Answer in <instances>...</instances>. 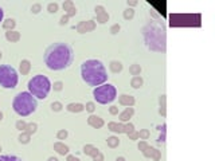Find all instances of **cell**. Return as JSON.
Returning a JSON list of instances; mask_svg holds the SVG:
<instances>
[{
    "mask_svg": "<svg viewBox=\"0 0 215 161\" xmlns=\"http://www.w3.org/2000/svg\"><path fill=\"white\" fill-rule=\"evenodd\" d=\"M87 124L93 126V128H96V129H100V128L104 126V119L98 116H90L87 118Z\"/></svg>",
    "mask_w": 215,
    "mask_h": 161,
    "instance_id": "10",
    "label": "cell"
},
{
    "mask_svg": "<svg viewBox=\"0 0 215 161\" xmlns=\"http://www.w3.org/2000/svg\"><path fill=\"white\" fill-rule=\"evenodd\" d=\"M47 10H49L50 14H55L57 11H58V4L57 3H50L49 7H47Z\"/></svg>",
    "mask_w": 215,
    "mask_h": 161,
    "instance_id": "31",
    "label": "cell"
},
{
    "mask_svg": "<svg viewBox=\"0 0 215 161\" xmlns=\"http://www.w3.org/2000/svg\"><path fill=\"white\" fill-rule=\"evenodd\" d=\"M116 161H125V158L124 157H117V160Z\"/></svg>",
    "mask_w": 215,
    "mask_h": 161,
    "instance_id": "52",
    "label": "cell"
},
{
    "mask_svg": "<svg viewBox=\"0 0 215 161\" xmlns=\"http://www.w3.org/2000/svg\"><path fill=\"white\" fill-rule=\"evenodd\" d=\"M160 106H161V108H165V95H161V97H160Z\"/></svg>",
    "mask_w": 215,
    "mask_h": 161,
    "instance_id": "46",
    "label": "cell"
},
{
    "mask_svg": "<svg viewBox=\"0 0 215 161\" xmlns=\"http://www.w3.org/2000/svg\"><path fill=\"white\" fill-rule=\"evenodd\" d=\"M109 112H110L112 116H116V114H118V108H117V106H110Z\"/></svg>",
    "mask_w": 215,
    "mask_h": 161,
    "instance_id": "41",
    "label": "cell"
},
{
    "mask_svg": "<svg viewBox=\"0 0 215 161\" xmlns=\"http://www.w3.org/2000/svg\"><path fill=\"white\" fill-rule=\"evenodd\" d=\"M136 4H137L136 0H128V6H136Z\"/></svg>",
    "mask_w": 215,
    "mask_h": 161,
    "instance_id": "48",
    "label": "cell"
},
{
    "mask_svg": "<svg viewBox=\"0 0 215 161\" xmlns=\"http://www.w3.org/2000/svg\"><path fill=\"white\" fill-rule=\"evenodd\" d=\"M148 146H149V145L145 142V141H141V142L139 144V149H140V151H141V152H144V151H145V149H147V148H148Z\"/></svg>",
    "mask_w": 215,
    "mask_h": 161,
    "instance_id": "38",
    "label": "cell"
},
{
    "mask_svg": "<svg viewBox=\"0 0 215 161\" xmlns=\"http://www.w3.org/2000/svg\"><path fill=\"white\" fill-rule=\"evenodd\" d=\"M12 108H14V112L16 113L17 116L26 117V116H30L31 113H34L36 110L38 102H36V98L34 95H31L27 91H22L14 98Z\"/></svg>",
    "mask_w": 215,
    "mask_h": 161,
    "instance_id": "4",
    "label": "cell"
},
{
    "mask_svg": "<svg viewBox=\"0 0 215 161\" xmlns=\"http://www.w3.org/2000/svg\"><path fill=\"white\" fill-rule=\"evenodd\" d=\"M30 69H31V63L28 62L27 59L22 60L20 62V73L23 74V75H27V74L30 73Z\"/></svg>",
    "mask_w": 215,
    "mask_h": 161,
    "instance_id": "17",
    "label": "cell"
},
{
    "mask_svg": "<svg viewBox=\"0 0 215 161\" xmlns=\"http://www.w3.org/2000/svg\"><path fill=\"white\" fill-rule=\"evenodd\" d=\"M93 160L94 161H104V156H102V153H100V152H98L96 156H93Z\"/></svg>",
    "mask_w": 215,
    "mask_h": 161,
    "instance_id": "40",
    "label": "cell"
},
{
    "mask_svg": "<svg viewBox=\"0 0 215 161\" xmlns=\"http://www.w3.org/2000/svg\"><path fill=\"white\" fill-rule=\"evenodd\" d=\"M17 85V73L10 65H0V86L4 89H15Z\"/></svg>",
    "mask_w": 215,
    "mask_h": 161,
    "instance_id": "6",
    "label": "cell"
},
{
    "mask_svg": "<svg viewBox=\"0 0 215 161\" xmlns=\"http://www.w3.org/2000/svg\"><path fill=\"white\" fill-rule=\"evenodd\" d=\"M1 119H3V113L0 112V121H1Z\"/></svg>",
    "mask_w": 215,
    "mask_h": 161,
    "instance_id": "53",
    "label": "cell"
},
{
    "mask_svg": "<svg viewBox=\"0 0 215 161\" xmlns=\"http://www.w3.org/2000/svg\"><path fill=\"white\" fill-rule=\"evenodd\" d=\"M120 103H121L122 106H128V108H131V106L135 103V98H133L132 95L122 94L121 97H120Z\"/></svg>",
    "mask_w": 215,
    "mask_h": 161,
    "instance_id": "11",
    "label": "cell"
},
{
    "mask_svg": "<svg viewBox=\"0 0 215 161\" xmlns=\"http://www.w3.org/2000/svg\"><path fill=\"white\" fill-rule=\"evenodd\" d=\"M28 90H30V94L34 95L35 98L39 99H45L47 98L50 90H51V82L46 75H35L31 79L28 80Z\"/></svg>",
    "mask_w": 215,
    "mask_h": 161,
    "instance_id": "5",
    "label": "cell"
},
{
    "mask_svg": "<svg viewBox=\"0 0 215 161\" xmlns=\"http://www.w3.org/2000/svg\"><path fill=\"white\" fill-rule=\"evenodd\" d=\"M0 59H1V53H0Z\"/></svg>",
    "mask_w": 215,
    "mask_h": 161,
    "instance_id": "54",
    "label": "cell"
},
{
    "mask_svg": "<svg viewBox=\"0 0 215 161\" xmlns=\"http://www.w3.org/2000/svg\"><path fill=\"white\" fill-rule=\"evenodd\" d=\"M6 39H7L8 42H17L20 39V32L14 31V30L6 32Z\"/></svg>",
    "mask_w": 215,
    "mask_h": 161,
    "instance_id": "13",
    "label": "cell"
},
{
    "mask_svg": "<svg viewBox=\"0 0 215 161\" xmlns=\"http://www.w3.org/2000/svg\"><path fill=\"white\" fill-rule=\"evenodd\" d=\"M31 10H32V12H34V14H38L39 11H40V4H34Z\"/></svg>",
    "mask_w": 215,
    "mask_h": 161,
    "instance_id": "43",
    "label": "cell"
},
{
    "mask_svg": "<svg viewBox=\"0 0 215 161\" xmlns=\"http://www.w3.org/2000/svg\"><path fill=\"white\" fill-rule=\"evenodd\" d=\"M107 20H109V15H107L106 12H104L102 15H98V16H97V22H98V23H101V24L106 23Z\"/></svg>",
    "mask_w": 215,
    "mask_h": 161,
    "instance_id": "25",
    "label": "cell"
},
{
    "mask_svg": "<svg viewBox=\"0 0 215 161\" xmlns=\"http://www.w3.org/2000/svg\"><path fill=\"white\" fill-rule=\"evenodd\" d=\"M62 82H55L54 83V90H57V91H59V90H62Z\"/></svg>",
    "mask_w": 215,
    "mask_h": 161,
    "instance_id": "44",
    "label": "cell"
},
{
    "mask_svg": "<svg viewBox=\"0 0 215 161\" xmlns=\"http://www.w3.org/2000/svg\"><path fill=\"white\" fill-rule=\"evenodd\" d=\"M144 39L147 47L152 51H165V28L163 26L152 23L148 24L144 30Z\"/></svg>",
    "mask_w": 215,
    "mask_h": 161,
    "instance_id": "3",
    "label": "cell"
},
{
    "mask_svg": "<svg viewBox=\"0 0 215 161\" xmlns=\"http://www.w3.org/2000/svg\"><path fill=\"white\" fill-rule=\"evenodd\" d=\"M98 152L100 151H98L96 146H93V145H85V146H83V153L87 154V156H91V157L96 156Z\"/></svg>",
    "mask_w": 215,
    "mask_h": 161,
    "instance_id": "16",
    "label": "cell"
},
{
    "mask_svg": "<svg viewBox=\"0 0 215 161\" xmlns=\"http://www.w3.org/2000/svg\"><path fill=\"white\" fill-rule=\"evenodd\" d=\"M131 85H132V87H135V89H139V87H141L142 86V78L141 77H133L132 78V80H131Z\"/></svg>",
    "mask_w": 215,
    "mask_h": 161,
    "instance_id": "19",
    "label": "cell"
},
{
    "mask_svg": "<svg viewBox=\"0 0 215 161\" xmlns=\"http://www.w3.org/2000/svg\"><path fill=\"white\" fill-rule=\"evenodd\" d=\"M67 110L71 113H80L82 112L83 109H85V106L81 105V103H70V105H67Z\"/></svg>",
    "mask_w": 215,
    "mask_h": 161,
    "instance_id": "18",
    "label": "cell"
},
{
    "mask_svg": "<svg viewBox=\"0 0 215 161\" xmlns=\"http://www.w3.org/2000/svg\"><path fill=\"white\" fill-rule=\"evenodd\" d=\"M110 70L113 73H120L122 70V65L117 60H113V62H110Z\"/></svg>",
    "mask_w": 215,
    "mask_h": 161,
    "instance_id": "20",
    "label": "cell"
},
{
    "mask_svg": "<svg viewBox=\"0 0 215 161\" xmlns=\"http://www.w3.org/2000/svg\"><path fill=\"white\" fill-rule=\"evenodd\" d=\"M142 154L148 158H153L155 161H159L160 158H161V153H160V151H157V149H155V148H151V146L147 148L145 151L142 152Z\"/></svg>",
    "mask_w": 215,
    "mask_h": 161,
    "instance_id": "9",
    "label": "cell"
},
{
    "mask_svg": "<svg viewBox=\"0 0 215 161\" xmlns=\"http://www.w3.org/2000/svg\"><path fill=\"white\" fill-rule=\"evenodd\" d=\"M133 113H135L133 108H126L124 112L120 114V119H121L122 122H125V121H129V118L133 116Z\"/></svg>",
    "mask_w": 215,
    "mask_h": 161,
    "instance_id": "14",
    "label": "cell"
},
{
    "mask_svg": "<svg viewBox=\"0 0 215 161\" xmlns=\"http://www.w3.org/2000/svg\"><path fill=\"white\" fill-rule=\"evenodd\" d=\"M54 151H57L59 154L65 156V154L69 153V146L65 145L63 142H55V144H54Z\"/></svg>",
    "mask_w": 215,
    "mask_h": 161,
    "instance_id": "12",
    "label": "cell"
},
{
    "mask_svg": "<svg viewBox=\"0 0 215 161\" xmlns=\"http://www.w3.org/2000/svg\"><path fill=\"white\" fill-rule=\"evenodd\" d=\"M67 20H69V16H67V15H63L62 18H61V22H59V23H61L62 26H65L67 23Z\"/></svg>",
    "mask_w": 215,
    "mask_h": 161,
    "instance_id": "45",
    "label": "cell"
},
{
    "mask_svg": "<svg viewBox=\"0 0 215 161\" xmlns=\"http://www.w3.org/2000/svg\"><path fill=\"white\" fill-rule=\"evenodd\" d=\"M0 161H23L20 157L17 156H10V154H6V156H0Z\"/></svg>",
    "mask_w": 215,
    "mask_h": 161,
    "instance_id": "23",
    "label": "cell"
},
{
    "mask_svg": "<svg viewBox=\"0 0 215 161\" xmlns=\"http://www.w3.org/2000/svg\"><path fill=\"white\" fill-rule=\"evenodd\" d=\"M57 137H58L59 140H65L67 137V132L66 130H59L58 133H57Z\"/></svg>",
    "mask_w": 215,
    "mask_h": 161,
    "instance_id": "34",
    "label": "cell"
},
{
    "mask_svg": "<svg viewBox=\"0 0 215 161\" xmlns=\"http://www.w3.org/2000/svg\"><path fill=\"white\" fill-rule=\"evenodd\" d=\"M67 161H80V158H77L75 156H67Z\"/></svg>",
    "mask_w": 215,
    "mask_h": 161,
    "instance_id": "47",
    "label": "cell"
},
{
    "mask_svg": "<svg viewBox=\"0 0 215 161\" xmlns=\"http://www.w3.org/2000/svg\"><path fill=\"white\" fill-rule=\"evenodd\" d=\"M73 8H74V3L71 1V0H67V1H65V3H63V10L66 11V14L69 12L70 10H73Z\"/></svg>",
    "mask_w": 215,
    "mask_h": 161,
    "instance_id": "27",
    "label": "cell"
},
{
    "mask_svg": "<svg viewBox=\"0 0 215 161\" xmlns=\"http://www.w3.org/2000/svg\"><path fill=\"white\" fill-rule=\"evenodd\" d=\"M132 132H135V126H133V124H126V125H124V133H132Z\"/></svg>",
    "mask_w": 215,
    "mask_h": 161,
    "instance_id": "32",
    "label": "cell"
},
{
    "mask_svg": "<svg viewBox=\"0 0 215 161\" xmlns=\"http://www.w3.org/2000/svg\"><path fill=\"white\" fill-rule=\"evenodd\" d=\"M128 136H129L131 140H137V138H140V137H139V132H132V133H129Z\"/></svg>",
    "mask_w": 215,
    "mask_h": 161,
    "instance_id": "39",
    "label": "cell"
},
{
    "mask_svg": "<svg viewBox=\"0 0 215 161\" xmlns=\"http://www.w3.org/2000/svg\"><path fill=\"white\" fill-rule=\"evenodd\" d=\"M36 132V124H28L27 128H26V133H28L30 136H31L32 133H35Z\"/></svg>",
    "mask_w": 215,
    "mask_h": 161,
    "instance_id": "26",
    "label": "cell"
},
{
    "mask_svg": "<svg viewBox=\"0 0 215 161\" xmlns=\"http://www.w3.org/2000/svg\"><path fill=\"white\" fill-rule=\"evenodd\" d=\"M105 12V8L102 7V6H97V7H96V15H102Z\"/></svg>",
    "mask_w": 215,
    "mask_h": 161,
    "instance_id": "37",
    "label": "cell"
},
{
    "mask_svg": "<svg viewBox=\"0 0 215 161\" xmlns=\"http://www.w3.org/2000/svg\"><path fill=\"white\" fill-rule=\"evenodd\" d=\"M94 109H96V105H94L93 102H87V103H86V110H87V112H89V113H93Z\"/></svg>",
    "mask_w": 215,
    "mask_h": 161,
    "instance_id": "35",
    "label": "cell"
},
{
    "mask_svg": "<svg viewBox=\"0 0 215 161\" xmlns=\"http://www.w3.org/2000/svg\"><path fill=\"white\" fill-rule=\"evenodd\" d=\"M133 15H135V11L132 10V8H128V10L124 11V18L126 19V20H129V19L133 18Z\"/></svg>",
    "mask_w": 215,
    "mask_h": 161,
    "instance_id": "29",
    "label": "cell"
},
{
    "mask_svg": "<svg viewBox=\"0 0 215 161\" xmlns=\"http://www.w3.org/2000/svg\"><path fill=\"white\" fill-rule=\"evenodd\" d=\"M106 142L110 148H116V146L120 145V140H118L117 137H109V138L106 140Z\"/></svg>",
    "mask_w": 215,
    "mask_h": 161,
    "instance_id": "22",
    "label": "cell"
},
{
    "mask_svg": "<svg viewBox=\"0 0 215 161\" xmlns=\"http://www.w3.org/2000/svg\"><path fill=\"white\" fill-rule=\"evenodd\" d=\"M15 20H12V19H7V20L3 23V28L4 30H7V31H12V28L15 27Z\"/></svg>",
    "mask_w": 215,
    "mask_h": 161,
    "instance_id": "21",
    "label": "cell"
},
{
    "mask_svg": "<svg viewBox=\"0 0 215 161\" xmlns=\"http://www.w3.org/2000/svg\"><path fill=\"white\" fill-rule=\"evenodd\" d=\"M107 128H109V130L114 132V133H124V125H121V124L110 122L107 125Z\"/></svg>",
    "mask_w": 215,
    "mask_h": 161,
    "instance_id": "15",
    "label": "cell"
},
{
    "mask_svg": "<svg viewBox=\"0 0 215 161\" xmlns=\"http://www.w3.org/2000/svg\"><path fill=\"white\" fill-rule=\"evenodd\" d=\"M19 141H20L22 144H28L30 142V134L28 133H22L20 136H19Z\"/></svg>",
    "mask_w": 215,
    "mask_h": 161,
    "instance_id": "28",
    "label": "cell"
},
{
    "mask_svg": "<svg viewBox=\"0 0 215 161\" xmlns=\"http://www.w3.org/2000/svg\"><path fill=\"white\" fill-rule=\"evenodd\" d=\"M51 108H52V110H55V112H59L61 109H62V103H59V102H54L51 105Z\"/></svg>",
    "mask_w": 215,
    "mask_h": 161,
    "instance_id": "36",
    "label": "cell"
},
{
    "mask_svg": "<svg viewBox=\"0 0 215 161\" xmlns=\"http://www.w3.org/2000/svg\"><path fill=\"white\" fill-rule=\"evenodd\" d=\"M93 95L98 103L106 105V103H110L116 99L117 91H116V87L113 85H102V86H98V87L94 89Z\"/></svg>",
    "mask_w": 215,
    "mask_h": 161,
    "instance_id": "7",
    "label": "cell"
},
{
    "mask_svg": "<svg viewBox=\"0 0 215 161\" xmlns=\"http://www.w3.org/2000/svg\"><path fill=\"white\" fill-rule=\"evenodd\" d=\"M149 136H151V133H149L148 129H142V130H140V132H139V137H140V138H142V140H147Z\"/></svg>",
    "mask_w": 215,
    "mask_h": 161,
    "instance_id": "30",
    "label": "cell"
},
{
    "mask_svg": "<svg viewBox=\"0 0 215 161\" xmlns=\"http://www.w3.org/2000/svg\"><path fill=\"white\" fill-rule=\"evenodd\" d=\"M0 151H1V148H0Z\"/></svg>",
    "mask_w": 215,
    "mask_h": 161,
    "instance_id": "55",
    "label": "cell"
},
{
    "mask_svg": "<svg viewBox=\"0 0 215 161\" xmlns=\"http://www.w3.org/2000/svg\"><path fill=\"white\" fill-rule=\"evenodd\" d=\"M49 161H58V158H55V157H50V158H49Z\"/></svg>",
    "mask_w": 215,
    "mask_h": 161,
    "instance_id": "51",
    "label": "cell"
},
{
    "mask_svg": "<svg viewBox=\"0 0 215 161\" xmlns=\"http://www.w3.org/2000/svg\"><path fill=\"white\" fill-rule=\"evenodd\" d=\"M160 114L165 116V108H160Z\"/></svg>",
    "mask_w": 215,
    "mask_h": 161,
    "instance_id": "50",
    "label": "cell"
},
{
    "mask_svg": "<svg viewBox=\"0 0 215 161\" xmlns=\"http://www.w3.org/2000/svg\"><path fill=\"white\" fill-rule=\"evenodd\" d=\"M3 16H4V12H3V10H1V7H0V22L3 20Z\"/></svg>",
    "mask_w": 215,
    "mask_h": 161,
    "instance_id": "49",
    "label": "cell"
},
{
    "mask_svg": "<svg viewBox=\"0 0 215 161\" xmlns=\"http://www.w3.org/2000/svg\"><path fill=\"white\" fill-rule=\"evenodd\" d=\"M26 128H27V124H26L24 121H17L16 122V129H19L20 132L26 130Z\"/></svg>",
    "mask_w": 215,
    "mask_h": 161,
    "instance_id": "33",
    "label": "cell"
},
{
    "mask_svg": "<svg viewBox=\"0 0 215 161\" xmlns=\"http://www.w3.org/2000/svg\"><path fill=\"white\" fill-rule=\"evenodd\" d=\"M129 71H131L132 75H136V77H137V75L141 73V67H140V65H132L131 69H129Z\"/></svg>",
    "mask_w": 215,
    "mask_h": 161,
    "instance_id": "24",
    "label": "cell"
},
{
    "mask_svg": "<svg viewBox=\"0 0 215 161\" xmlns=\"http://www.w3.org/2000/svg\"><path fill=\"white\" fill-rule=\"evenodd\" d=\"M94 28H96V22L93 20H85V22H81L80 24L77 26V31L80 32V34H85V32H90L93 31Z\"/></svg>",
    "mask_w": 215,
    "mask_h": 161,
    "instance_id": "8",
    "label": "cell"
},
{
    "mask_svg": "<svg viewBox=\"0 0 215 161\" xmlns=\"http://www.w3.org/2000/svg\"><path fill=\"white\" fill-rule=\"evenodd\" d=\"M118 31H120V26H118V24L112 26V28H110V32H112V34H117Z\"/></svg>",
    "mask_w": 215,
    "mask_h": 161,
    "instance_id": "42",
    "label": "cell"
},
{
    "mask_svg": "<svg viewBox=\"0 0 215 161\" xmlns=\"http://www.w3.org/2000/svg\"><path fill=\"white\" fill-rule=\"evenodd\" d=\"M81 77L89 86H101L107 79V73L101 60L87 59L81 65Z\"/></svg>",
    "mask_w": 215,
    "mask_h": 161,
    "instance_id": "2",
    "label": "cell"
},
{
    "mask_svg": "<svg viewBox=\"0 0 215 161\" xmlns=\"http://www.w3.org/2000/svg\"><path fill=\"white\" fill-rule=\"evenodd\" d=\"M74 51L67 43L58 42L49 46L45 53V63L50 70H65L73 63Z\"/></svg>",
    "mask_w": 215,
    "mask_h": 161,
    "instance_id": "1",
    "label": "cell"
}]
</instances>
